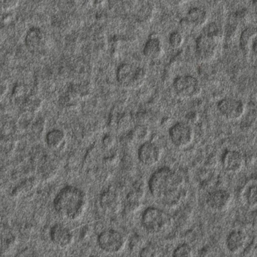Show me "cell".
<instances>
[{"mask_svg":"<svg viewBox=\"0 0 257 257\" xmlns=\"http://www.w3.org/2000/svg\"><path fill=\"white\" fill-rule=\"evenodd\" d=\"M184 187L183 177L169 167L157 169L148 181V189L153 197L169 207L181 201Z\"/></svg>","mask_w":257,"mask_h":257,"instance_id":"cell-1","label":"cell"},{"mask_svg":"<svg viewBox=\"0 0 257 257\" xmlns=\"http://www.w3.org/2000/svg\"><path fill=\"white\" fill-rule=\"evenodd\" d=\"M87 207V195L75 186L63 187L54 198V210L66 220H79L85 213Z\"/></svg>","mask_w":257,"mask_h":257,"instance_id":"cell-2","label":"cell"},{"mask_svg":"<svg viewBox=\"0 0 257 257\" xmlns=\"http://www.w3.org/2000/svg\"><path fill=\"white\" fill-rule=\"evenodd\" d=\"M223 34L216 23L205 27L203 33L196 39V56L199 61L207 63L215 58L221 45Z\"/></svg>","mask_w":257,"mask_h":257,"instance_id":"cell-3","label":"cell"},{"mask_svg":"<svg viewBox=\"0 0 257 257\" xmlns=\"http://www.w3.org/2000/svg\"><path fill=\"white\" fill-rule=\"evenodd\" d=\"M117 81L121 87L126 89H138L145 84L147 72L141 66L123 63L117 69Z\"/></svg>","mask_w":257,"mask_h":257,"instance_id":"cell-4","label":"cell"},{"mask_svg":"<svg viewBox=\"0 0 257 257\" xmlns=\"http://www.w3.org/2000/svg\"><path fill=\"white\" fill-rule=\"evenodd\" d=\"M141 223L144 229L150 233L160 234L169 227L171 217L163 210L149 207L142 214Z\"/></svg>","mask_w":257,"mask_h":257,"instance_id":"cell-5","label":"cell"},{"mask_svg":"<svg viewBox=\"0 0 257 257\" xmlns=\"http://www.w3.org/2000/svg\"><path fill=\"white\" fill-rule=\"evenodd\" d=\"M174 91L177 96L182 99H193L202 94V86L196 77L190 75H181L175 78Z\"/></svg>","mask_w":257,"mask_h":257,"instance_id":"cell-6","label":"cell"},{"mask_svg":"<svg viewBox=\"0 0 257 257\" xmlns=\"http://www.w3.org/2000/svg\"><path fill=\"white\" fill-rule=\"evenodd\" d=\"M97 244L102 251L114 254L120 253L125 248L126 240L123 235L117 231L107 229L98 235Z\"/></svg>","mask_w":257,"mask_h":257,"instance_id":"cell-7","label":"cell"},{"mask_svg":"<svg viewBox=\"0 0 257 257\" xmlns=\"http://www.w3.org/2000/svg\"><path fill=\"white\" fill-rule=\"evenodd\" d=\"M169 138L172 144L178 149L188 147L194 140V131L188 124L179 122L171 127Z\"/></svg>","mask_w":257,"mask_h":257,"instance_id":"cell-8","label":"cell"},{"mask_svg":"<svg viewBox=\"0 0 257 257\" xmlns=\"http://www.w3.org/2000/svg\"><path fill=\"white\" fill-rule=\"evenodd\" d=\"M217 110L225 119L229 122H235L241 119L245 113L246 107L240 100L226 98L219 101Z\"/></svg>","mask_w":257,"mask_h":257,"instance_id":"cell-9","label":"cell"},{"mask_svg":"<svg viewBox=\"0 0 257 257\" xmlns=\"http://www.w3.org/2000/svg\"><path fill=\"white\" fill-rule=\"evenodd\" d=\"M138 157L143 165L152 167L161 159V149L156 143L146 141L139 146Z\"/></svg>","mask_w":257,"mask_h":257,"instance_id":"cell-10","label":"cell"},{"mask_svg":"<svg viewBox=\"0 0 257 257\" xmlns=\"http://www.w3.org/2000/svg\"><path fill=\"white\" fill-rule=\"evenodd\" d=\"M232 199V195L227 190H217L208 195L206 205L214 212H223L229 208Z\"/></svg>","mask_w":257,"mask_h":257,"instance_id":"cell-11","label":"cell"},{"mask_svg":"<svg viewBox=\"0 0 257 257\" xmlns=\"http://www.w3.org/2000/svg\"><path fill=\"white\" fill-rule=\"evenodd\" d=\"M50 238L54 245L61 249L67 248L74 242V235L72 231L60 223H57L51 227Z\"/></svg>","mask_w":257,"mask_h":257,"instance_id":"cell-12","label":"cell"},{"mask_svg":"<svg viewBox=\"0 0 257 257\" xmlns=\"http://www.w3.org/2000/svg\"><path fill=\"white\" fill-rule=\"evenodd\" d=\"M208 15L205 9L194 7L190 9L187 16L181 20V26L183 29L202 28L208 22Z\"/></svg>","mask_w":257,"mask_h":257,"instance_id":"cell-13","label":"cell"},{"mask_svg":"<svg viewBox=\"0 0 257 257\" xmlns=\"http://www.w3.org/2000/svg\"><path fill=\"white\" fill-rule=\"evenodd\" d=\"M245 164L244 155L237 150H229L223 155L222 165L225 172L237 174L242 170Z\"/></svg>","mask_w":257,"mask_h":257,"instance_id":"cell-14","label":"cell"},{"mask_svg":"<svg viewBox=\"0 0 257 257\" xmlns=\"http://www.w3.org/2000/svg\"><path fill=\"white\" fill-rule=\"evenodd\" d=\"M25 45L27 49L33 53H39L45 45V36L43 30L39 27H32L25 36Z\"/></svg>","mask_w":257,"mask_h":257,"instance_id":"cell-15","label":"cell"},{"mask_svg":"<svg viewBox=\"0 0 257 257\" xmlns=\"http://www.w3.org/2000/svg\"><path fill=\"white\" fill-rule=\"evenodd\" d=\"M247 234L241 229L231 231L226 238V247L229 253L237 254L244 250L247 243Z\"/></svg>","mask_w":257,"mask_h":257,"instance_id":"cell-16","label":"cell"},{"mask_svg":"<svg viewBox=\"0 0 257 257\" xmlns=\"http://www.w3.org/2000/svg\"><path fill=\"white\" fill-rule=\"evenodd\" d=\"M143 53L150 60H157L161 58L164 54V48L160 38L156 36L150 37L144 47Z\"/></svg>","mask_w":257,"mask_h":257,"instance_id":"cell-17","label":"cell"},{"mask_svg":"<svg viewBox=\"0 0 257 257\" xmlns=\"http://www.w3.org/2000/svg\"><path fill=\"white\" fill-rule=\"evenodd\" d=\"M257 36V27H248L241 33L239 39V46L241 51L245 55L250 54L252 42Z\"/></svg>","mask_w":257,"mask_h":257,"instance_id":"cell-18","label":"cell"},{"mask_svg":"<svg viewBox=\"0 0 257 257\" xmlns=\"http://www.w3.org/2000/svg\"><path fill=\"white\" fill-rule=\"evenodd\" d=\"M66 140V134L61 129H53L45 136V143L51 149H57L61 147Z\"/></svg>","mask_w":257,"mask_h":257,"instance_id":"cell-19","label":"cell"},{"mask_svg":"<svg viewBox=\"0 0 257 257\" xmlns=\"http://www.w3.org/2000/svg\"><path fill=\"white\" fill-rule=\"evenodd\" d=\"M119 204H120V199L117 193L114 192L109 190V191L105 192L101 196L100 205L104 211L114 212L118 208Z\"/></svg>","mask_w":257,"mask_h":257,"instance_id":"cell-20","label":"cell"},{"mask_svg":"<svg viewBox=\"0 0 257 257\" xmlns=\"http://www.w3.org/2000/svg\"><path fill=\"white\" fill-rule=\"evenodd\" d=\"M257 122V109L255 106L246 107L245 113L243 115L240 122V128L243 131H250Z\"/></svg>","mask_w":257,"mask_h":257,"instance_id":"cell-21","label":"cell"},{"mask_svg":"<svg viewBox=\"0 0 257 257\" xmlns=\"http://www.w3.org/2000/svg\"><path fill=\"white\" fill-rule=\"evenodd\" d=\"M144 191L142 187H139L131 190L127 196V205L128 209L132 211L139 210L142 205V201L143 199Z\"/></svg>","mask_w":257,"mask_h":257,"instance_id":"cell-22","label":"cell"},{"mask_svg":"<svg viewBox=\"0 0 257 257\" xmlns=\"http://www.w3.org/2000/svg\"><path fill=\"white\" fill-rule=\"evenodd\" d=\"M42 101L36 95H30L23 101L24 110L30 114L38 113L42 108Z\"/></svg>","mask_w":257,"mask_h":257,"instance_id":"cell-23","label":"cell"},{"mask_svg":"<svg viewBox=\"0 0 257 257\" xmlns=\"http://www.w3.org/2000/svg\"><path fill=\"white\" fill-rule=\"evenodd\" d=\"M243 199L248 208H257V184H252L246 187L243 193Z\"/></svg>","mask_w":257,"mask_h":257,"instance_id":"cell-24","label":"cell"},{"mask_svg":"<svg viewBox=\"0 0 257 257\" xmlns=\"http://www.w3.org/2000/svg\"><path fill=\"white\" fill-rule=\"evenodd\" d=\"M169 44L174 49L181 48L184 42V35L179 31H174L171 33L169 39Z\"/></svg>","mask_w":257,"mask_h":257,"instance_id":"cell-25","label":"cell"},{"mask_svg":"<svg viewBox=\"0 0 257 257\" xmlns=\"http://www.w3.org/2000/svg\"><path fill=\"white\" fill-rule=\"evenodd\" d=\"M172 256L183 257L193 256V249L190 247V244H180L174 250Z\"/></svg>","mask_w":257,"mask_h":257,"instance_id":"cell-26","label":"cell"},{"mask_svg":"<svg viewBox=\"0 0 257 257\" xmlns=\"http://www.w3.org/2000/svg\"><path fill=\"white\" fill-rule=\"evenodd\" d=\"M20 0H0V9L4 12H10L18 7Z\"/></svg>","mask_w":257,"mask_h":257,"instance_id":"cell-27","label":"cell"},{"mask_svg":"<svg viewBox=\"0 0 257 257\" xmlns=\"http://www.w3.org/2000/svg\"><path fill=\"white\" fill-rule=\"evenodd\" d=\"M28 95V90H27V87L23 84L17 85L14 90V96L17 99H22L24 101Z\"/></svg>","mask_w":257,"mask_h":257,"instance_id":"cell-28","label":"cell"},{"mask_svg":"<svg viewBox=\"0 0 257 257\" xmlns=\"http://www.w3.org/2000/svg\"><path fill=\"white\" fill-rule=\"evenodd\" d=\"M148 129L146 127L138 126L136 127L134 133L136 134V138H145L148 135Z\"/></svg>","mask_w":257,"mask_h":257,"instance_id":"cell-29","label":"cell"},{"mask_svg":"<svg viewBox=\"0 0 257 257\" xmlns=\"http://www.w3.org/2000/svg\"><path fill=\"white\" fill-rule=\"evenodd\" d=\"M169 4L174 6H181L188 3L189 0H166Z\"/></svg>","mask_w":257,"mask_h":257,"instance_id":"cell-30","label":"cell"},{"mask_svg":"<svg viewBox=\"0 0 257 257\" xmlns=\"http://www.w3.org/2000/svg\"><path fill=\"white\" fill-rule=\"evenodd\" d=\"M251 53L253 55L257 57V36L252 42L251 47H250V54Z\"/></svg>","mask_w":257,"mask_h":257,"instance_id":"cell-31","label":"cell"},{"mask_svg":"<svg viewBox=\"0 0 257 257\" xmlns=\"http://www.w3.org/2000/svg\"><path fill=\"white\" fill-rule=\"evenodd\" d=\"M95 1H96V3H97V4L100 5L102 4L105 0H95Z\"/></svg>","mask_w":257,"mask_h":257,"instance_id":"cell-32","label":"cell"}]
</instances>
